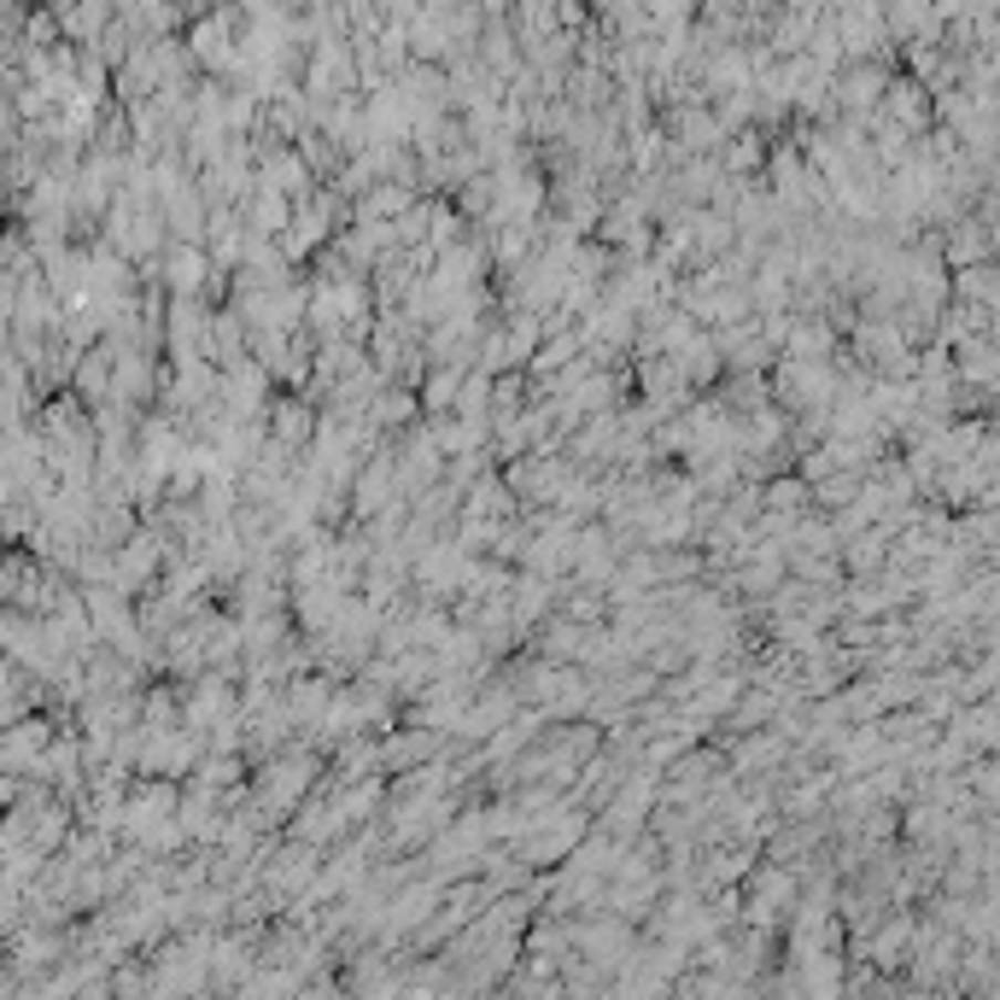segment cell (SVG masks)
I'll return each mask as SVG.
<instances>
[{"mask_svg":"<svg viewBox=\"0 0 1000 1000\" xmlns=\"http://www.w3.org/2000/svg\"><path fill=\"white\" fill-rule=\"evenodd\" d=\"M457 386H462V369H445V363H439L434 375H421V410H427V416L451 410V404H457Z\"/></svg>","mask_w":1000,"mask_h":1000,"instance_id":"cell-1","label":"cell"}]
</instances>
